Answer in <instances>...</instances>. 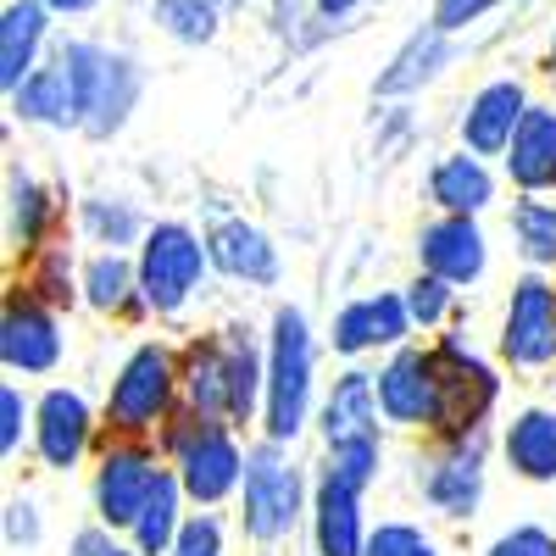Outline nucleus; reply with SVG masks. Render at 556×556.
<instances>
[{
    "label": "nucleus",
    "mask_w": 556,
    "mask_h": 556,
    "mask_svg": "<svg viewBox=\"0 0 556 556\" xmlns=\"http://www.w3.org/2000/svg\"><path fill=\"white\" fill-rule=\"evenodd\" d=\"M223 362H228V417H251L256 395H262V362L245 329H228L223 334Z\"/></svg>",
    "instance_id": "25"
},
{
    "label": "nucleus",
    "mask_w": 556,
    "mask_h": 556,
    "mask_svg": "<svg viewBox=\"0 0 556 556\" xmlns=\"http://www.w3.org/2000/svg\"><path fill=\"white\" fill-rule=\"evenodd\" d=\"M217 7H245V0H217Z\"/></svg>",
    "instance_id": "44"
},
{
    "label": "nucleus",
    "mask_w": 556,
    "mask_h": 556,
    "mask_svg": "<svg viewBox=\"0 0 556 556\" xmlns=\"http://www.w3.org/2000/svg\"><path fill=\"white\" fill-rule=\"evenodd\" d=\"M445 67V28H424L406 39V51L390 62V73H379V96H406V89H417L424 78H434Z\"/></svg>",
    "instance_id": "24"
},
{
    "label": "nucleus",
    "mask_w": 556,
    "mask_h": 556,
    "mask_svg": "<svg viewBox=\"0 0 556 556\" xmlns=\"http://www.w3.org/2000/svg\"><path fill=\"white\" fill-rule=\"evenodd\" d=\"M406 323H412L406 301H395V295H367V301H351V306L334 317V345H340L345 356H356V351H367V345H395V340L406 334Z\"/></svg>",
    "instance_id": "15"
},
{
    "label": "nucleus",
    "mask_w": 556,
    "mask_h": 556,
    "mask_svg": "<svg viewBox=\"0 0 556 556\" xmlns=\"http://www.w3.org/2000/svg\"><path fill=\"white\" fill-rule=\"evenodd\" d=\"M513 235H518V251L534 267H556V206L551 201H518L513 206Z\"/></svg>",
    "instance_id": "28"
},
{
    "label": "nucleus",
    "mask_w": 556,
    "mask_h": 556,
    "mask_svg": "<svg viewBox=\"0 0 556 556\" xmlns=\"http://www.w3.org/2000/svg\"><path fill=\"white\" fill-rule=\"evenodd\" d=\"M39 235H45V195H39V184L17 178L12 184V240L34 245Z\"/></svg>",
    "instance_id": "32"
},
{
    "label": "nucleus",
    "mask_w": 556,
    "mask_h": 556,
    "mask_svg": "<svg viewBox=\"0 0 556 556\" xmlns=\"http://www.w3.org/2000/svg\"><path fill=\"white\" fill-rule=\"evenodd\" d=\"M45 17H51L45 0H12L7 7V23H0V84L7 89H17L34 73L45 45Z\"/></svg>",
    "instance_id": "19"
},
{
    "label": "nucleus",
    "mask_w": 556,
    "mask_h": 556,
    "mask_svg": "<svg viewBox=\"0 0 556 556\" xmlns=\"http://www.w3.org/2000/svg\"><path fill=\"white\" fill-rule=\"evenodd\" d=\"M379 384L367 374H345L323 406V434L329 445H345V440H379Z\"/></svg>",
    "instance_id": "16"
},
{
    "label": "nucleus",
    "mask_w": 556,
    "mask_h": 556,
    "mask_svg": "<svg viewBox=\"0 0 556 556\" xmlns=\"http://www.w3.org/2000/svg\"><path fill=\"white\" fill-rule=\"evenodd\" d=\"M7 534L23 540V545L39 540V523H34V506H28V501H12V506H7Z\"/></svg>",
    "instance_id": "40"
},
{
    "label": "nucleus",
    "mask_w": 556,
    "mask_h": 556,
    "mask_svg": "<svg viewBox=\"0 0 556 556\" xmlns=\"http://www.w3.org/2000/svg\"><path fill=\"white\" fill-rule=\"evenodd\" d=\"M0 356H7L12 374H45V367H56L62 356V334L51 312L39 301H12L7 306V323H0Z\"/></svg>",
    "instance_id": "10"
},
{
    "label": "nucleus",
    "mask_w": 556,
    "mask_h": 556,
    "mask_svg": "<svg viewBox=\"0 0 556 556\" xmlns=\"http://www.w3.org/2000/svg\"><path fill=\"white\" fill-rule=\"evenodd\" d=\"M501 351L518 367H545L556 356V290L545 285V278H523V285L513 290Z\"/></svg>",
    "instance_id": "7"
},
{
    "label": "nucleus",
    "mask_w": 556,
    "mask_h": 556,
    "mask_svg": "<svg viewBox=\"0 0 556 556\" xmlns=\"http://www.w3.org/2000/svg\"><path fill=\"white\" fill-rule=\"evenodd\" d=\"M367 556H434V545L406 523H384L374 540H367Z\"/></svg>",
    "instance_id": "35"
},
{
    "label": "nucleus",
    "mask_w": 556,
    "mask_h": 556,
    "mask_svg": "<svg viewBox=\"0 0 556 556\" xmlns=\"http://www.w3.org/2000/svg\"><path fill=\"white\" fill-rule=\"evenodd\" d=\"M112 556H128V551H112Z\"/></svg>",
    "instance_id": "46"
},
{
    "label": "nucleus",
    "mask_w": 556,
    "mask_h": 556,
    "mask_svg": "<svg viewBox=\"0 0 556 556\" xmlns=\"http://www.w3.org/2000/svg\"><path fill=\"white\" fill-rule=\"evenodd\" d=\"M429 195L445 206V212H456V217H473L479 206H490V195H495V178H490V167L479 162V156H445L434 173H429Z\"/></svg>",
    "instance_id": "22"
},
{
    "label": "nucleus",
    "mask_w": 556,
    "mask_h": 556,
    "mask_svg": "<svg viewBox=\"0 0 556 556\" xmlns=\"http://www.w3.org/2000/svg\"><path fill=\"white\" fill-rule=\"evenodd\" d=\"M151 12L184 45H212L217 39V0H151Z\"/></svg>",
    "instance_id": "29"
},
{
    "label": "nucleus",
    "mask_w": 556,
    "mask_h": 556,
    "mask_svg": "<svg viewBox=\"0 0 556 556\" xmlns=\"http://www.w3.org/2000/svg\"><path fill=\"white\" fill-rule=\"evenodd\" d=\"M51 12H89V7H101V0H45Z\"/></svg>",
    "instance_id": "42"
},
{
    "label": "nucleus",
    "mask_w": 556,
    "mask_h": 556,
    "mask_svg": "<svg viewBox=\"0 0 556 556\" xmlns=\"http://www.w3.org/2000/svg\"><path fill=\"white\" fill-rule=\"evenodd\" d=\"M17 440H23V395L0 390V451H17Z\"/></svg>",
    "instance_id": "39"
},
{
    "label": "nucleus",
    "mask_w": 556,
    "mask_h": 556,
    "mask_svg": "<svg viewBox=\"0 0 556 556\" xmlns=\"http://www.w3.org/2000/svg\"><path fill=\"white\" fill-rule=\"evenodd\" d=\"M206 251H212V262L228 278H245V285H273V278H278V256H273L267 235L251 228V223H217Z\"/></svg>",
    "instance_id": "18"
},
{
    "label": "nucleus",
    "mask_w": 556,
    "mask_h": 556,
    "mask_svg": "<svg viewBox=\"0 0 556 556\" xmlns=\"http://www.w3.org/2000/svg\"><path fill=\"white\" fill-rule=\"evenodd\" d=\"M73 556H112V540L89 529V534H78V540H73Z\"/></svg>",
    "instance_id": "41"
},
{
    "label": "nucleus",
    "mask_w": 556,
    "mask_h": 556,
    "mask_svg": "<svg viewBox=\"0 0 556 556\" xmlns=\"http://www.w3.org/2000/svg\"><path fill=\"white\" fill-rule=\"evenodd\" d=\"M12 106L23 123H45V128H67L78 123V96H73V73L56 56V67H34L17 89H12Z\"/></svg>",
    "instance_id": "17"
},
{
    "label": "nucleus",
    "mask_w": 556,
    "mask_h": 556,
    "mask_svg": "<svg viewBox=\"0 0 556 556\" xmlns=\"http://www.w3.org/2000/svg\"><path fill=\"white\" fill-rule=\"evenodd\" d=\"M301 518V479L273 445L245 456V529L256 540H278L290 534Z\"/></svg>",
    "instance_id": "4"
},
{
    "label": "nucleus",
    "mask_w": 556,
    "mask_h": 556,
    "mask_svg": "<svg viewBox=\"0 0 556 556\" xmlns=\"http://www.w3.org/2000/svg\"><path fill=\"white\" fill-rule=\"evenodd\" d=\"M39 424H34V440H39V456L51 462V468H73L84 456V440H89V406L84 395L73 390H51L39 401Z\"/></svg>",
    "instance_id": "14"
},
{
    "label": "nucleus",
    "mask_w": 556,
    "mask_h": 556,
    "mask_svg": "<svg viewBox=\"0 0 556 556\" xmlns=\"http://www.w3.org/2000/svg\"><path fill=\"white\" fill-rule=\"evenodd\" d=\"M529 101H523V89L518 84H484L468 117H462V146H468L473 156H501L506 146H513V134L523 123Z\"/></svg>",
    "instance_id": "12"
},
{
    "label": "nucleus",
    "mask_w": 556,
    "mask_h": 556,
    "mask_svg": "<svg viewBox=\"0 0 556 556\" xmlns=\"http://www.w3.org/2000/svg\"><path fill=\"white\" fill-rule=\"evenodd\" d=\"M184 390H190V406H195L201 417H223V412H228V362H223V340L190 356V379H184Z\"/></svg>",
    "instance_id": "27"
},
{
    "label": "nucleus",
    "mask_w": 556,
    "mask_h": 556,
    "mask_svg": "<svg viewBox=\"0 0 556 556\" xmlns=\"http://www.w3.org/2000/svg\"><path fill=\"white\" fill-rule=\"evenodd\" d=\"M84 228L96 235L101 245H128L134 235H139V212L134 206H123V201H84Z\"/></svg>",
    "instance_id": "31"
},
{
    "label": "nucleus",
    "mask_w": 556,
    "mask_h": 556,
    "mask_svg": "<svg viewBox=\"0 0 556 556\" xmlns=\"http://www.w3.org/2000/svg\"><path fill=\"white\" fill-rule=\"evenodd\" d=\"M206 245L190 235L184 223H156L146 251H139V295L156 312H178L184 301L195 295L201 273H206Z\"/></svg>",
    "instance_id": "3"
},
{
    "label": "nucleus",
    "mask_w": 556,
    "mask_h": 556,
    "mask_svg": "<svg viewBox=\"0 0 556 556\" xmlns=\"http://www.w3.org/2000/svg\"><path fill=\"white\" fill-rule=\"evenodd\" d=\"M379 406L390 424H445V379L440 356L401 351L379 374Z\"/></svg>",
    "instance_id": "5"
},
{
    "label": "nucleus",
    "mask_w": 556,
    "mask_h": 556,
    "mask_svg": "<svg viewBox=\"0 0 556 556\" xmlns=\"http://www.w3.org/2000/svg\"><path fill=\"white\" fill-rule=\"evenodd\" d=\"M317 551L323 556H367L362 518H356V490L334 473L317 484Z\"/></svg>",
    "instance_id": "20"
},
{
    "label": "nucleus",
    "mask_w": 556,
    "mask_h": 556,
    "mask_svg": "<svg viewBox=\"0 0 556 556\" xmlns=\"http://www.w3.org/2000/svg\"><path fill=\"white\" fill-rule=\"evenodd\" d=\"M551 62H556V39H551Z\"/></svg>",
    "instance_id": "45"
},
{
    "label": "nucleus",
    "mask_w": 556,
    "mask_h": 556,
    "mask_svg": "<svg viewBox=\"0 0 556 556\" xmlns=\"http://www.w3.org/2000/svg\"><path fill=\"white\" fill-rule=\"evenodd\" d=\"M506 173L523 190H556V112L551 106H529L513 146H506Z\"/></svg>",
    "instance_id": "13"
},
{
    "label": "nucleus",
    "mask_w": 556,
    "mask_h": 556,
    "mask_svg": "<svg viewBox=\"0 0 556 556\" xmlns=\"http://www.w3.org/2000/svg\"><path fill=\"white\" fill-rule=\"evenodd\" d=\"M490 7H501V0H434V23H440L445 34H456V28L479 23Z\"/></svg>",
    "instance_id": "38"
},
{
    "label": "nucleus",
    "mask_w": 556,
    "mask_h": 556,
    "mask_svg": "<svg viewBox=\"0 0 556 556\" xmlns=\"http://www.w3.org/2000/svg\"><path fill=\"white\" fill-rule=\"evenodd\" d=\"M334 451V479H345L351 490H362L367 479H374V468H379V440H345V445H329Z\"/></svg>",
    "instance_id": "33"
},
{
    "label": "nucleus",
    "mask_w": 556,
    "mask_h": 556,
    "mask_svg": "<svg viewBox=\"0 0 556 556\" xmlns=\"http://www.w3.org/2000/svg\"><path fill=\"white\" fill-rule=\"evenodd\" d=\"M62 62H67V73H73L78 128L96 134V139L117 134V128L128 123L134 101H139V67H134L128 56L101 51V45H84V39L62 45Z\"/></svg>",
    "instance_id": "1"
},
{
    "label": "nucleus",
    "mask_w": 556,
    "mask_h": 556,
    "mask_svg": "<svg viewBox=\"0 0 556 556\" xmlns=\"http://www.w3.org/2000/svg\"><path fill=\"white\" fill-rule=\"evenodd\" d=\"M178 484L162 473L156 479V490H151V501H146V513L134 518V540H139V551L146 556H162V551H173V540H178Z\"/></svg>",
    "instance_id": "26"
},
{
    "label": "nucleus",
    "mask_w": 556,
    "mask_h": 556,
    "mask_svg": "<svg viewBox=\"0 0 556 556\" xmlns=\"http://www.w3.org/2000/svg\"><path fill=\"white\" fill-rule=\"evenodd\" d=\"M312 401V334L306 317L285 306L273 317V356H267V434L295 440Z\"/></svg>",
    "instance_id": "2"
},
{
    "label": "nucleus",
    "mask_w": 556,
    "mask_h": 556,
    "mask_svg": "<svg viewBox=\"0 0 556 556\" xmlns=\"http://www.w3.org/2000/svg\"><path fill=\"white\" fill-rule=\"evenodd\" d=\"M167 401H173V362H167V351L139 345L123 362L117 384H112V401H106L112 424L128 429V434H139V429H151L156 417L167 412Z\"/></svg>",
    "instance_id": "6"
},
{
    "label": "nucleus",
    "mask_w": 556,
    "mask_h": 556,
    "mask_svg": "<svg viewBox=\"0 0 556 556\" xmlns=\"http://www.w3.org/2000/svg\"><path fill=\"white\" fill-rule=\"evenodd\" d=\"M351 7H356V0H317V12H323V17H345Z\"/></svg>",
    "instance_id": "43"
},
{
    "label": "nucleus",
    "mask_w": 556,
    "mask_h": 556,
    "mask_svg": "<svg viewBox=\"0 0 556 556\" xmlns=\"http://www.w3.org/2000/svg\"><path fill=\"white\" fill-rule=\"evenodd\" d=\"M156 479H162L156 456L134 451V445H128V451H106L101 479H96V506H101V518H106V523H128V529H134V518L146 513V501H151Z\"/></svg>",
    "instance_id": "9"
},
{
    "label": "nucleus",
    "mask_w": 556,
    "mask_h": 556,
    "mask_svg": "<svg viewBox=\"0 0 556 556\" xmlns=\"http://www.w3.org/2000/svg\"><path fill=\"white\" fill-rule=\"evenodd\" d=\"M479 490H484V468H479V434L468 440V451H451L440 468L429 473L424 495L440 506L445 518H468L479 506Z\"/></svg>",
    "instance_id": "21"
},
{
    "label": "nucleus",
    "mask_w": 556,
    "mask_h": 556,
    "mask_svg": "<svg viewBox=\"0 0 556 556\" xmlns=\"http://www.w3.org/2000/svg\"><path fill=\"white\" fill-rule=\"evenodd\" d=\"M417 256H424L429 273L451 278V285H473V278L484 273V235L473 217H440L424 228V240H417Z\"/></svg>",
    "instance_id": "11"
},
{
    "label": "nucleus",
    "mask_w": 556,
    "mask_h": 556,
    "mask_svg": "<svg viewBox=\"0 0 556 556\" xmlns=\"http://www.w3.org/2000/svg\"><path fill=\"white\" fill-rule=\"evenodd\" d=\"M484 556H556V534H545V529H513V534H501Z\"/></svg>",
    "instance_id": "37"
},
{
    "label": "nucleus",
    "mask_w": 556,
    "mask_h": 556,
    "mask_svg": "<svg viewBox=\"0 0 556 556\" xmlns=\"http://www.w3.org/2000/svg\"><path fill=\"white\" fill-rule=\"evenodd\" d=\"M406 312H412V323H440L451 312V278H440V273L417 278L406 290Z\"/></svg>",
    "instance_id": "34"
},
{
    "label": "nucleus",
    "mask_w": 556,
    "mask_h": 556,
    "mask_svg": "<svg viewBox=\"0 0 556 556\" xmlns=\"http://www.w3.org/2000/svg\"><path fill=\"white\" fill-rule=\"evenodd\" d=\"M173 556H223V529L217 518H190L173 540Z\"/></svg>",
    "instance_id": "36"
},
{
    "label": "nucleus",
    "mask_w": 556,
    "mask_h": 556,
    "mask_svg": "<svg viewBox=\"0 0 556 556\" xmlns=\"http://www.w3.org/2000/svg\"><path fill=\"white\" fill-rule=\"evenodd\" d=\"M506 462L534 479V484H551L556 479V412H523L513 429H506Z\"/></svg>",
    "instance_id": "23"
},
{
    "label": "nucleus",
    "mask_w": 556,
    "mask_h": 556,
    "mask_svg": "<svg viewBox=\"0 0 556 556\" xmlns=\"http://www.w3.org/2000/svg\"><path fill=\"white\" fill-rule=\"evenodd\" d=\"M139 285V273L112 251V256H96L89 262V273H84V290H89V306H101V312H117V306H128V290Z\"/></svg>",
    "instance_id": "30"
},
{
    "label": "nucleus",
    "mask_w": 556,
    "mask_h": 556,
    "mask_svg": "<svg viewBox=\"0 0 556 556\" xmlns=\"http://www.w3.org/2000/svg\"><path fill=\"white\" fill-rule=\"evenodd\" d=\"M245 462L217 424H195V434H178V484L195 501H223L240 484Z\"/></svg>",
    "instance_id": "8"
}]
</instances>
